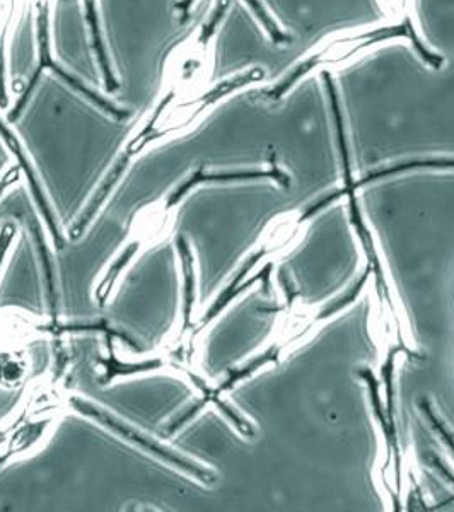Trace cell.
<instances>
[{
    "mask_svg": "<svg viewBox=\"0 0 454 512\" xmlns=\"http://www.w3.org/2000/svg\"><path fill=\"white\" fill-rule=\"evenodd\" d=\"M111 98L146 111L163 91L171 55L193 31L187 0H99Z\"/></svg>",
    "mask_w": 454,
    "mask_h": 512,
    "instance_id": "cell-1",
    "label": "cell"
},
{
    "mask_svg": "<svg viewBox=\"0 0 454 512\" xmlns=\"http://www.w3.org/2000/svg\"><path fill=\"white\" fill-rule=\"evenodd\" d=\"M403 40L412 48V36L400 24L383 21L374 26H361V28H347L335 31L330 35L316 41L308 52L303 53L280 81L263 94L267 103H279L287 94L309 77L316 74H332L335 70H342L357 60L364 59L374 48L381 47L391 41Z\"/></svg>",
    "mask_w": 454,
    "mask_h": 512,
    "instance_id": "cell-2",
    "label": "cell"
},
{
    "mask_svg": "<svg viewBox=\"0 0 454 512\" xmlns=\"http://www.w3.org/2000/svg\"><path fill=\"white\" fill-rule=\"evenodd\" d=\"M57 67L88 88L103 91L106 74L99 67L79 0H59L53 16Z\"/></svg>",
    "mask_w": 454,
    "mask_h": 512,
    "instance_id": "cell-3",
    "label": "cell"
},
{
    "mask_svg": "<svg viewBox=\"0 0 454 512\" xmlns=\"http://www.w3.org/2000/svg\"><path fill=\"white\" fill-rule=\"evenodd\" d=\"M381 11L385 14V21L400 24L412 36V50L419 57L422 64L432 70H441L446 64L443 55L432 50L427 43L422 24H420L417 0H378Z\"/></svg>",
    "mask_w": 454,
    "mask_h": 512,
    "instance_id": "cell-4",
    "label": "cell"
},
{
    "mask_svg": "<svg viewBox=\"0 0 454 512\" xmlns=\"http://www.w3.org/2000/svg\"><path fill=\"white\" fill-rule=\"evenodd\" d=\"M11 74L14 79L19 81H30L35 76V33H33V23L31 18L24 19L19 24L16 36H14V45L11 52Z\"/></svg>",
    "mask_w": 454,
    "mask_h": 512,
    "instance_id": "cell-5",
    "label": "cell"
}]
</instances>
